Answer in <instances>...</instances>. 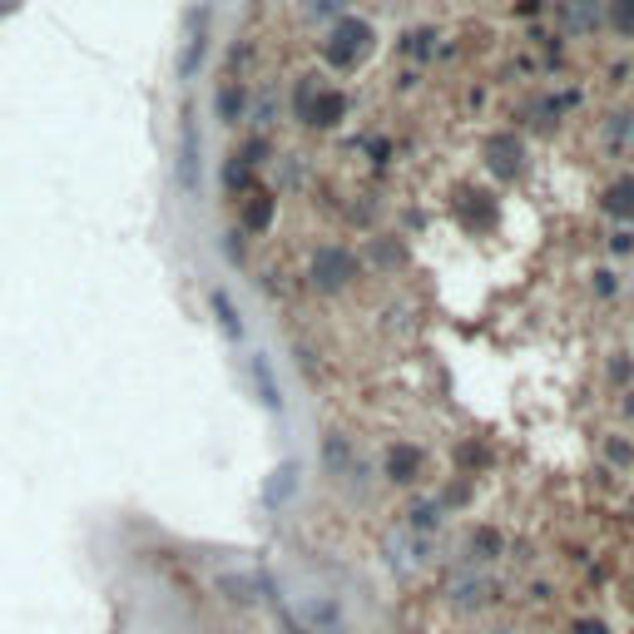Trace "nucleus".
<instances>
[{
	"label": "nucleus",
	"mask_w": 634,
	"mask_h": 634,
	"mask_svg": "<svg viewBox=\"0 0 634 634\" xmlns=\"http://www.w3.org/2000/svg\"><path fill=\"white\" fill-rule=\"evenodd\" d=\"M600 208H605L610 218H620V224H634V174L610 178L605 194H600Z\"/></svg>",
	"instance_id": "6"
},
{
	"label": "nucleus",
	"mask_w": 634,
	"mask_h": 634,
	"mask_svg": "<svg viewBox=\"0 0 634 634\" xmlns=\"http://www.w3.org/2000/svg\"><path fill=\"white\" fill-rule=\"evenodd\" d=\"M347 90H337L327 75H298L293 80V120L308 130H337L347 120Z\"/></svg>",
	"instance_id": "1"
},
{
	"label": "nucleus",
	"mask_w": 634,
	"mask_h": 634,
	"mask_svg": "<svg viewBox=\"0 0 634 634\" xmlns=\"http://www.w3.org/2000/svg\"><path fill=\"white\" fill-rule=\"evenodd\" d=\"M204 55H208V10H198V16H194V35H188L184 60H178V75H194V70L204 65Z\"/></svg>",
	"instance_id": "9"
},
{
	"label": "nucleus",
	"mask_w": 634,
	"mask_h": 634,
	"mask_svg": "<svg viewBox=\"0 0 634 634\" xmlns=\"http://www.w3.org/2000/svg\"><path fill=\"white\" fill-rule=\"evenodd\" d=\"M605 144L615 154H630L634 150V114L630 110H620V114H610V120H605Z\"/></svg>",
	"instance_id": "10"
},
{
	"label": "nucleus",
	"mask_w": 634,
	"mask_h": 634,
	"mask_svg": "<svg viewBox=\"0 0 634 634\" xmlns=\"http://www.w3.org/2000/svg\"><path fill=\"white\" fill-rule=\"evenodd\" d=\"M342 10H347V0H308V16H323V20L342 16Z\"/></svg>",
	"instance_id": "16"
},
{
	"label": "nucleus",
	"mask_w": 634,
	"mask_h": 634,
	"mask_svg": "<svg viewBox=\"0 0 634 634\" xmlns=\"http://www.w3.org/2000/svg\"><path fill=\"white\" fill-rule=\"evenodd\" d=\"M467 551H471V560H495L501 555V535H495V525H476V531L467 535Z\"/></svg>",
	"instance_id": "12"
},
{
	"label": "nucleus",
	"mask_w": 634,
	"mask_h": 634,
	"mask_svg": "<svg viewBox=\"0 0 634 634\" xmlns=\"http://www.w3.org/2000/svg\"><path fill=\"white\" fill-rule=\"evenodd\" d=\"M595 293H600V298H610V293H615V273L600 268V273H595Z\"/></svg>",
	"instance_id": "19"
},
{
	"label": "nucleus",
	"mask_w": 634,
	"mask_h": 634,
	"mask_svg": "<svg viewBox=\"0 0 634 634\" xmlns=\"http://www.w3.org/2000/svg\"><path fill=\"white\" fill-rule=\"evenodd\" d=\"M367 50H372V25L357 16H342L327 25V35L317 40V55H323L327 70H337V75H352L357 65L367 60Z\"/></svg>",
	"instance_id": "2"
},
{
	"label": "nucleus",
	"mask_w": 634,
	"mask_h": 634,
	"mask_svg": "<svg viewBox=\"0 0 634 634\" xmlns=\"http://www.w3.org/2000/svg\"><path fill=\"white\" fill-rule=\"evenodd\" d=\"M575 634H605V625H600V620H580Z\"/></svg>",
	"instance_id": "20"
},
{
	"label": "nucleus",
	"mask_w": 634,
	"mask_h": 634,
	"mask_svg": "<svg viewBox=\"0 0 634 634\" xmlns=\"http://www.w3.org/2000/svg\"><path fill=\"white\" fill-rule=\"evenodd\" d=\"M357 273H362V263H357V253L347 243H317L308 253V288L323 293V298L347 293L357 283Z\"/></svg>",
	"instance_id": "3"
},
{
	"label": "nucleus",
	"mask_w": 634,
	"mask_h": 634,
	"mask_svg": "<svg viewBox=\"0 0 634 634\" xmlns=\"http://www.w3.org/2000/svg\"><path fill=\"white\" fill-rule=\"evenodd\" d=\"M605 25L620 40H634V0H605Z\"/></svg>",
	"instance_id": "11"
},
{
	"label": "nucleus",
	"mask_w": 634,
	"mask_h": 634,
	"mask_svg": "<svg viewBox=\"0 0 634 634\" xmlns=\"http://www.w3.org/2000/svg\"><path fill=\"white\" fill-rule=\"evenodd\" d=\"M610 377H615V382H630V357L625 352L610 357Z\"/></svg>",
	"instance_id": "17"
},
{
	"label": "nucleus",
	"mask_w": 634,
	"mask_h": 634,
	"mask_svg": "<svg viewBox=\"0 0 634 634\" xmlns=\"http://www.w3.org/2000/svg\"><path fill=\"white\" fill-rule=\"evenodd\" d=\"M243 114H248V84H243L234 70H228L224 84H218V120H224V124H238Z\"/></svg>",
	"instance_id": "8"
},
{
	"label": "nucleus",
	"mask_w": 634,
	"mask_h": 634,
	"mask_svg": "<svg viewBox=\"0 0 634 634\" xmlns=\"http://www.w3.org/2000/svg\"><path fill=\"white\" fill-rule=\"evenodd\" d=\"M605 461H610V467L634 471V447H630L625 437H605Z\"/></svg>",
	"instance_id": "14"
},
{
	"label": "nucleus",
	"mask_w": 634,
	"mask_h": 634,
	"mask_svg": "<svg viewBox=\"0 0 634 634\" xmlns=\"http://www.w3.org/2000/svg\"><path fill=\"white\" fill-rule=\"evenodd\" d=\"M214 308H218V317H224V327H228V333L238 337V333H243V323H238V317H234V303H228L224 293H214Z\"/></svg>",
	"instance_id": "15"
},
{
	"label": "nucleus",
	"mask_w": 634,
	"mask_h": 634,
	"mask_svg": "<svg viewBox=\"0 0 634 634\" xmlns=\"http://www.w3.org/2000/svg\"><path fill=\"white\" fill-rule=\"evenodd\" d=\"M630 521H634V501H630Z\"/></svg>",
	"instance_id": "22"
},
{
	"label": "nucleus",
	"mask_w": 634,
	"mask_h": 634,
	"mask_svg": "<svg viewBox=\"0 0 634 634\" xmlns=\"http://www.w3.org/2000/svg\"><path fill=\"white\" fill-rule=\"evenodd\" d=\"M441 511H447V505L441 501H411V511H407V521H411V531H437L441 525Z\"/></svg>",
	"instance_id": "13"
},
{
	"label": "nucleus",
	"mask_w": 634,
	"mask_h": 634,
	"mask_svg": "<svg viewBox=\"0 0 634 634\" xmlns=\"http://www.w3.org/2000/svg\"><path fill=\"white\" fill-rule=\"evenodd\" d=\"M610 253H634V234H630V228H620V234H610Z\"/></svg>",
	"instance_id": "18"
},
{
	"label": "nucleus",
	"mask_w": 634,
	"mask_h": 634,
	"mask_svg": "<svg viewBox=\"0 0 634 634\" xmlns=\"http://www.w3.org/2000/svg\"><path fill=\"white\" fill-rule=\"evenodd\" d=\"M273 218H278V194H268V188H248V194H238V228L243 234H268Z\"/></svg>",
	"instance_id": "5"
},
{
	"label": "nucleus",
	"mask_w": 634,
	"mask_h": 634,
	"mask_svg": "<svg viewBox=\"0 0 634 634\" xmlns=\"http://www.w3.org/2000/svg\"><path fill=\"white\" fill-rule=\"evenodd\" d=\"M382 476L392 485H417L421 476H427V451H421L417 441H392L382 457Z\"/></svg>",
	"instance_id": "4"
},
{
	"label": "nucleus",
	"mask_w": 634,
	"mask_h": 634,
	"mask_svg": "<svg viewBox=\"0 0 634 634\" xmlns=\"http://www.w3.org/2000/svg\"><path fill=\"white\" fill-rule=\"evenodd\" d=\"M560 20H565V30H575V35H595V30L605 25V10H600L595 0H560Z\"/></svg>",
	"instance_id": "7"
},
{
	"label": "nucleus",
	"mask_w": 634,
	"mask_h": 634,
	"mask_svg": "<svg viewBox=\"0 0 634 634\" xmlns=\"http://www.w3.org/2000/svg\"><path fill=\"white\" fill-rule=\"evenodd\" d=\"M620 407H625V417H634V387L625 392V401H620Z\"/></svg>",
	"instance_id": "21"
}]
</instances>
